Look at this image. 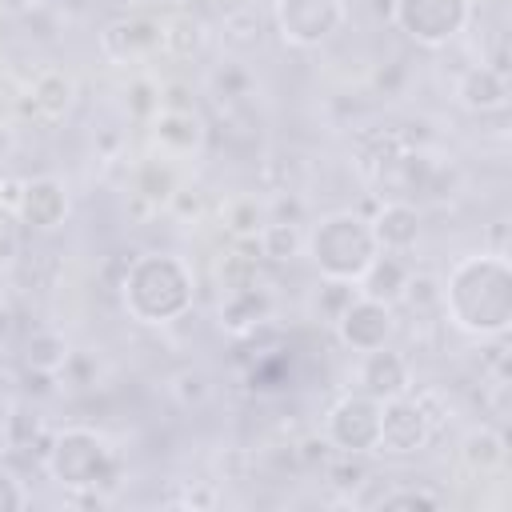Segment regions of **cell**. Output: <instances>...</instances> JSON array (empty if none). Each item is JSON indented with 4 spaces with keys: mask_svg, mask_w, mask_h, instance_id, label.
I'll list each match as a JSON object with an SVG mask.
<instances>
[{
    "mask_svg": "<svg viewBox=\"0 0 512 512\" xmlns=\"http://www.w3.org/2000/svg\"><path fill=\"white\" fill-rule=\"evenodd\" d=\"M372 248V228H364L356 216H328L312 236L316 264L336 280H356L368 268Z\"/></svg>",
    "mask_w": 512,
    "mask_h": 512,
    "instance_id": "6da1fadb",
    "label": "cell"
},
{
    "mask_svg": "<svg viewBox=\"0 0 512 512\" xmlns=\"http://www.w3.org/2000/svg\"><path fill=\"white\" fill-rule=\"evenodd\" d=\"M396 16L416 40L440 44L456 36V28L464 24L468 0H396Z\"/></svg>",
    "mask_w": 512,
    "mask_h": 512,
    "instance_id": "7a4b0ae2",
    "label": "cell"
},
{
    "mask_svg": "<svg viewBox=\"0 0 512 512\" xmlns=\"http://www.w3.org/2000/svg\"><path fill=\"white\" fill-rule=\"evenodd\" d=\"M344 16L340 0H280L276 4V20H280V36L292 44H316L324 40Z\"/></svg>",
    "mask_w": 512,
    "mask_h": 512,
    "instance_id": "3957f363",
    "label": "cell"
},
{
    "mask_svg": "<svg viewBox=\"0 0 512 512\" xmlns=\"http://www.w3.org/2000/svg\"><path fill=\"white\" fill-rule=\"evenodd\" d=\"M336 324H340V332H344L348 344L372 352V348H380L384 336L392 332V312H388L384 300H368V296H360V300H352V304L340 312Z\"/></svg>",
    "mask_w": 512,
    "mask_h": 512,
    "instance_id": "277c9868",
    "label": "cell"
},
{
    "mask_svg": "<svg viewBox=\"0 0 512 512\" xmlns=\"http://www.w3.org/2000/svg\"><path fill=\"white\" fill-rule=\"evenodd\" d=\"M428 436V416L416 400H400V396H388V408L380 416V432L376 440L388 448V452H412L420 440Z\"/></svg>",
    "mask_w": 512,
    "mask_h": 512,
    "instance_id": "5b68a950",
    "label": "cell"
},
{
    "mask_svg": "<svg viewBox=\"0 0 512 512\" xmlns=\"http://www.w3.org/2000/svg\"><path fill=\"white\" fill-rule=\"evenodd\" d=\"M416 232H420V212L412 204H404V200L384 204L376 224H372V240L380 248H388V252H404L416 240Z\"/></svg>",
    "mask_w": 512,
    "mask_h": 512,
    "instance_id": "8992f818",
    "label": "cell"
},
{
    "mask_svg": "<svg viewBox=\"0 0 512 512\" xmlns=\"http://www.w3.org/2000/svg\"><path fill=\"white\" fill-rule=\"evenodd\" d=\"M360 276H364V296H368V300H384V304L396 300V296H404V284L412 280V272H408V264L400 260V252L372 256Z\"/></svg>",
    "mask_w": 512,
    "mask_h": 512,
    "instance_id": "52a82bcc",
    "label": "cell"
},
{
    "mask_svg": "<svg viewBox=\"0 0 512 512\" xmlns=\"http://www.w3.org/2000/svg\"><path fill=\"white\" fill-rule=\"evenodd\" d=\"M64 188L56 184V180H32V184H24L20 188V216L28 220V224H36V228H52L60 216H64Z\"/></svg>",
    "mask_w": 512,
    "mask_h": 512,
    "instance_id": "ba28073f",
    "label": "cell"
},
{
    "mask_svg": "<svg viewBox=\"0 0 512 512\" xmlns=\"http://www.w3.org/2000/svg\"><path fill=\"white\" fill-rule=\"evenodd\" d=\"M364 384H368L372 396H400L408 388L404 356L384 352V348H372L368 360H364Z\"/></svg>",
    "mask_w": 512,
    "mask_h": 512,
    "instance_id": "9c48e42d",
    "label": "cell"
},
{
    "mask_svg": "<svg viewBox=\"0 0 512 512\" xmlns=\"http://www.w3.org/2000/svg\"><path fill=\"white\" fill-rule=\"evenodd\" d=\"M504 72L496 68H472L464 80H460V100L476 112H488V108H500L504 104Z\"/></svg>",
    "mask_w": 512,
    "mask_h": 512,
    "instance_id": "30bf717a",
    "label": "cell"
},
{
    "mask_svg": "<svg viewBox=\"0 0 512 512\" xmlns=\"http://www.w3.org/2000/svg\"><path fill=\"white\" fill-rule=\"evenodd\" d=\"M72 100V80L64 72H44L32 88V108H40L48 120H56Z\"/></svg>",
    "mask_w": 512,
    "mask_h": 512,
    "instance_id": "8fae6325",
    "label": "cell"
},
{
    "mask_svg": "<svg viewBox=\"0 0 512 512\" xmlns=\"http://www.w3.org/2000/svg\"><path fill=\"white\" fill-rule=\"evenodd\" d=\"M160 44H164L168 52H176V56H192V52H200V44H204V24H200L196 16H176V20H168V24L160 28Z\"/></svg>",
    "mask_w": 512,
    "mask_h": 512,
    "instance_id": "7c38bea8",
    "label": "cell"
},
{
    "mask_svg": "<svg viewBox=\"0 0 512 512\" xmlns=\"http://www.w3.org/2000/svg\"><path fill=\"white\" fill-rule=\"evenodd\" d=\"M264 308H268V300H264L256 288H232V300L224 304V312H220V316H228L224 324L240 332V328H252V324L260 320V312H264Z\"/></svg>",
    "mask_w": 512,
    "mask_h": 512,
    "instance_id": "4fadbf2b",
    "label": "cell"
},
{
    "mask_svg": "<svg viewBox=\"0 0 512 512\" xmlns=\"http://www.w3.org/2000/svg\"><path fill=\"white\" fill-rule=\"evenodd\" d=\"M256 248H260L264 256H272V260H288V256H296L300 236H296V228L284 224V220H276V224H260Z\"/></svg>",
    "mask_w": 512,
    "mask_h": 512,
    "instance_id": "5bb4252c",
    "label": "cell"
},
{
    "mask_svg": "<svg viewBox=\"0 0 512 512\" xmlns=\"http://www.w3.org/2000/svg\"><path fill=\"white\" fill-rule=\"evenodd\" d=\"M156 136H160L164 144L192 148V144L200 140V124H196L192 112H164V116L156 120Z\"/></svg>",
    "mask_w": 512,
    "mask_h": 512,
    "instance_id": "9a60e30c",
    "label": "cell"
},
{
    "mask_svg": "<svg viewBox=\"0 0 512 512\" xmlns=\"http://www.w3.org/2000/svg\"><path fill=\"white\" fill-rule=\"evenodd\" d=\"M500 456H504V452H500V436H496V432L480 428V432L468 436V460H472V464H496Z\"/></svg>",
    "mask_w": 512,
    "mask_h": 512,
    "instance_id": "2e32d148",
    "label": "cell"
},
{
    "mask_svg": "<svg viewBox=\"0 0 512 512\" xmlns=\"http://www.w3.org/2000/svg\"><path fill=\"white\" fill-rule=\"evenodd\" d=\"M228 228H232L236 236L260 232V208H256V200H236V204H228Z\"/></svg>",
    "mask_w": 512,
    "mask_h": 512,
    "instance_id": "e0dca14e",
    "label": "cell"
},
{
    "mask_svg": "<svg viewBox=\"0 0 512 512\" xmlns=\"http://www.w3.org/2000/svg\"><path fill=\"white\" fill-rule=\"evenodd\" d=\"M16 256V236L8 228H0V264H8Z\"/></svg>",
    "mask_w": 512,
    "mask_h": 512,
    "instance_id": "ac0fdd59",
    "label": "cell"
}]
</instances>
